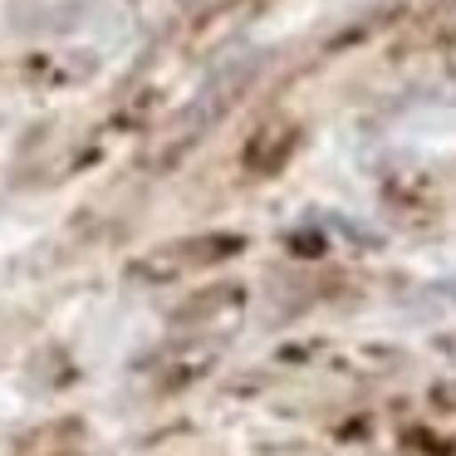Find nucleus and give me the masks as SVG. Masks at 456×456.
I'll list each match as a JSON object with an SVG mask.
<instances>
[{
    "label": "nucleus",
    "mask_w": 456,
    "mask_h": 456,
    "mask_svg": "<svg viewBox=\"0 0 456 456\" xmlns=\"http://www.w3.org/2000/svg\"><path fill=\"white\" fill-rule=\"evenodd\" d=\"M240 250H246V240L231 236V231H201V236H182V240H167V246L138 256L133 260V275L167 285V280H182L191 270H211L221 260H236Z\"/></svg>",
    "instance_id": "nucleus-1"
},
{
    "label": "nucleus",
    "mask_w": 456,
    "mask_h": 456,
    "mask_svg": "<svg viewBox=\"0 0 456 456\" xmlns=\"http://www.w3.org/2000/svg\"><path fill=\"white\" fill-rule=\"evenodd\" d=\"M295 142H299V133H295V123H265V128H256L250 133V142H246V152H240V162H246V172H256V177H270V172H280L289 162V152H295Z\"/></svg>",
    "instance_id": "nucleus-2"
},
{
    "label": "nucleus",
    "mask_w": 456,
    "mask_h": 456,
    "mask_svg": "<svg viewBox=\"0 0 456 456\" xmlns=\"http://www.w3.org/2000/svg\"><path fill=\"white\" fill-rule=\"evenodd\" d=\"M211 358H216V348H201V354H197V348H187V354H182V348H167V354H162V368H158V373H162V383L177 387V383H191L197 373H207Z\"/></svg>",
    "instance_id": "nucleus-3"
},
{
    "label": "nucleus",
    "mask_w": 456,
    "mask_h": 456,
    "mask_svg": "<svg viewBox=\"0 0 456 456\" xmlns=\"http://www.w3.org/2000/svg\"><path fill=\"white\" fill-rule=\"evenodd\" d=\"M436 45H442V54L452 60V69H456V0L442 11V20H436Z\"/></svg>",
    "instance_id": "nucleus-4"
}]
</instances>
